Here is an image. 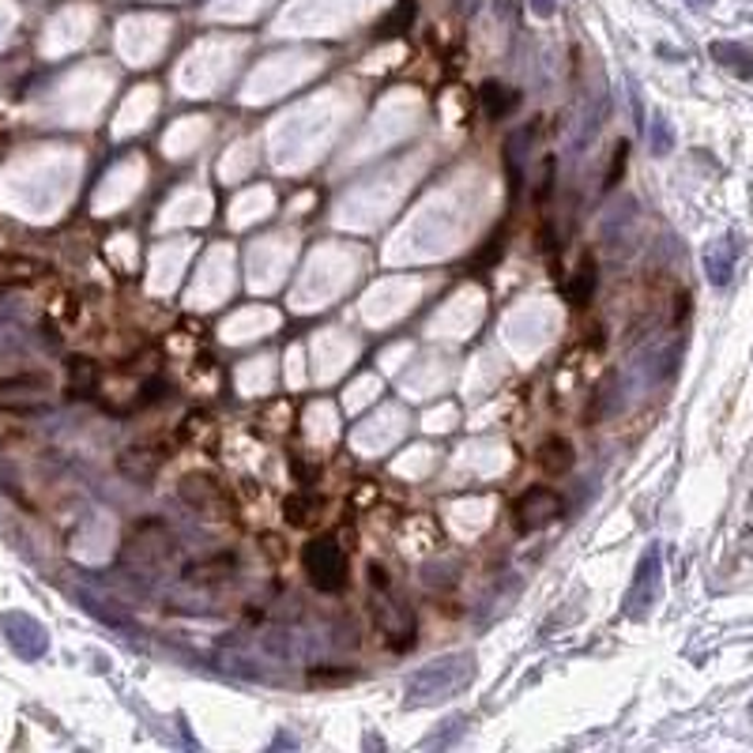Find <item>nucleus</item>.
<instances>
[{
    "label": "nucleus",
    "mask_w": 753,
    "mask_h": 753,
    "mask_svg": "<svg viewBox=\"0 0 753 753\" xmlns=\"http://www.w3.org/2000/svg\"><path fill=\"white\" fill-rule=\"evenodd\" d=\"M475 678V655L472 652H456L445 660H433L422 671H414L407 682V705H433L441 697H452Z\"/></svg>",
    "instance_id": "obj_1"
},
{
    "label": "nucleus",
    "mask_w": 753,
    "mask_h": 753,
    "mask_svg": "<svg viewBox=\"0 0 753 753\" xmlns=\"http://www.w3.org/2000/svg\"><path fill=\"white\" fill-rule=\"evenodd\" d=\"M301 565H306L313 588L321 591H343L347 588V554L335 539H313L301 551Z\"/></svg>",
    "instance_id": "obj_2"
},
{
    "label": "nucleus",
    "mask_w": 753,
    "mask_h": 753,
    "mask_svg": "<svg viewBox=\"0 0 753 753\" xmlns=\"http://www.w3.org/2000/svg\"><path fill=\"white\" fill-rule=\"evenodd\" d=\"M0 633H4V641L12 644V652L20 655V660L34 663L49 652L46 625H42L38 618L23 614V610H4V614H0Z\"/></svg>",
    "instance_id": "obj_3"
},
{
    "label": "nucleus",
    "mask_w": 753,
    "mask_h": 753,
    "mask_svg": "<svg viewBox=\"0 0 753 753\" xmlns=\"http://www.w3.org/2000/svg\"><path fill=\"white\" fill-rule=\"evenodd\" d=\"M177 494H181V501L189 505V509H197L200 517L234 520V501H230V494L211 475H185Z\"/></svg>",
    "instance_id": "obj_4"
},
{
    "label": "nucleus",
    "mask_w": 753,
    "mask_h": 753,
    "mask_svg": "<svg viewBox=\"0 0 753 753\" xmlns=\"http://www.w3.org/2000/svg\"><path fill=\"white\" fill-rule=\"evenodd\" d=\"M562 517V498L551 490V486H531V490L512 505V524H517L520 535H531V531L554 524Z\"/></svg>",
    "instance_id": "obj_5"
},
{
    "label": "nucleus",
    "mask_w": 753,
    "mask_h": 753,
    "mask_svg": "<svg viewBox=\"0 0 753 753\" xmlns=\"http://www.w3.org/2000/svg\"><path fill=\"white\" fill-rule=\"evenodd\" d=\"M660 577H663V554L660 546H649L641 557V565H636V577H633V588H629L625 596V614L629 618H644L652 610V602L660 599Z\"/></svg>",
    "instance_id": "obj_6"
},
{
    "label": "nucleus",
    "mask_w": 753,
    "mask_h": 753,
    "mask_svg": "<svg viewBox=\"0 0 753 753\" xmlns=\"http://www.w3.org/2000/svg\"><path fill=\"white\" fill-rule=\"evenodd\" d=\"M734 264H739V245L734 237H720L705 250V276L712 287H728L734 276Z\"/></svg>",
    "instance_id": "obj_7"
},
{
    "label": "nucleus",
    "mask_w": 753,
    "mask_h": 753,
    "mask_svg": "<svg viewBox=\"0 0 753 753\" xmlns=\"http://www.w3.org/2000/svg\"><path fill=\"white\" fill-rule=\"evenodd\" d=\"M573 464H577V452H573V445L565 438H546L543 445H539V452H535V467L543 475H551V478L569 475Z\"/></svg>",
    "instance_id": "obj_8"
},
{
    "label": "nucleus",
    "mask_w": 753,
    "mask_h": 753,
    "mask_svg": "<svg viewBox=\"0 0 753 753\" xmlns=\"http://www.w3.org/2000/svg\"><path fill=\"white\" fill-rule=\"evenodd\" d=\"M708 53H712L716 65H723L739 79H753V49L739 46V42H712Z\"/></svg>",
    "instance_id": "obj_9"
},
{
    "label": "nucleus",
    "mask_w": 753,
    "mask_h": 753,
    "mask_svg": "<svg viewBox=\"0 0 753 753\" xmlns=\"http://www.w3.org/2000/svg\"><path fill=\"white\" fill-rule=\"evenodd\" d=\"M158 464H163V459L151 456V449H125V452L118 456L121 475L132 478V483H144V486L158 475Z\"/></svg>",
    "instance_id": "obj_10"
},
{
    "label": "nucleus",
    "mask_w": 753,
    "mask_h": 753,
    "mask_svg": "<svg viewBox=\"0 0 753 753\" xmlns=\"http://www.w3.org/2000/svg\"><path fill=\"white\" fill-rule=\"evenodd\" d=\"M234 569H237L234 554H215L211 562L189 565V569H185V580L189 584H223V580L234 577Z\"/></svg>",
    "instance_id": "obj_11"
},
{
    "label": "nucleus",
    "mask_w": 753,
    "mask_h": 753,
    "mask_svg": "<svg viewBox=\"0 0 753 753\" xmlns=\"http://www.w3.org/2000/svg\"><path fill=\"white\" fill-rule=\"evenodd\" d=\"M483 110H486V118L490 121H501V118H509L512 110L520 106V95L512 91V87H505L498 84V79H490V84H483Z\"/></svg>",
    "instance_id": "obj_12"
},
{
    "label": "nucleus",
    "mask_w": 753,
    "mask_h": 753,
    "mask_svg": "<svg viewBox=\"0 0 753 753\" xmlns=\"http://www.w3.org/2000/svg\"><path fill=\"white\" fill-rule=\"evenodd\" d=\"M99 385V366L91 358H68V396L73 400H91Z\"/></svg>",
    "instance_id": "obj_13"
},
{
    "label": "nucleus",
    "mask_w": 753,
    "mask_h": 753,
    "mask_svg": "<svg viewBox=\"0 0 753 753\" xmlns=\"http://www.w3.org/2000/svg\"><path fill=\"white\" fill-rule=\"evenodd\" d=\"M599 287V272H596V261H584L577 272H573V279L565 283V301L569 306H588L591 295H596Z\"/></svg>",
    "instance_id": "obj_14"
},
{
    "label": "nucleus",
    "mask_w": 753,
    "mask_h": 753,
    "mask_svg": "<svg viewBox=\"0 0 753 753\" xmlns=\"http://www.w3.org/2000/svg\"><path fill=\"white\" fill-rule=\"evenodd\" d=\"M321 509H324L321 498H313V494H295V498H287V505H283V517H287L290 528H313Z\"/></svg>",
    "instance_id": "obj_15"
},
{
    "label": "nucleus",
    "mask_w": 753,
    "mask_h": 753,
    "mask_svg": "<svg viewBox=\"0 0 753 753\" xmlns=\"http://www.w3.org/2000/svg\"><path fill=\"white\" fill-rule=\"evenodd\" d=\"M414 15H419V4H414V0H400V4L385 15V23L377 26V38H396V34L411 31Z\"/></svg>",
    "instance_id": "obj_16"
},
{
    "label": "nucleus",
    "mask_w": 753,
    "mask_h": 753,
    "mask_svg": "<svg viewBox=\"0 0 753 753\" xmlns=\"http://www.w3.org/2000/svg\"><path fill=\"white\" fill-rule=\"evenodd\" d=\"M49 388L46 374H12V377H0V396H38Z\"/></svg>",
    "instance_id": "obj_17"
},
{
    "label": "nucleus",
    "mask_w": 753,
    "mask_h": 753,
    "mask_svg": "<svg viewBox=\"0 0 753 753\" xmlns=\"http://www.w3.org/2000/svg\"><path fill=\"white\" fill-rule=\"evenodd\" d=\"M76 599H79V607H84L87 614H95V618H99L102 625H113V629H132L129 614H121V610H113V607H102V599H99V596H91V591H76Z\"/></svg>",
    "instance_id": "obj_18"
},
{
    "label": "nucleus",
    "mask_w": 753,
    "mask_h": 753,
    "mask_svg": "<svg viewBox=\"0 0 753 753\" xmlns=\"http://www.w3.org/2000/svg\"><path fill=\"white\" fill-rule=\"evenodd\" d=\"M505 242H509V237H505V230H498V234H494L490 242H486L483 250H478V253L472 256V272H486V268H494V264H498L501 256H505Z\"/></svg>",
    "instance_id": "obj_19"
},
{
    "label": "nucleus",
    "mask_w": 753,
    "mask_h": 753,
    "mask_svg": "<svg viewBox=\"0 0 753 753\" xmlns=\"http://www.w3.org/2000/svg\"><path fill=\"white\" fill-rule=\"evenodd\" d=\"M649 140H652L655 155H671V151H675V129H671V121L667 118H652Z\"/></svg>",
    "instance_id": "obj_20"
},
{
    "label": "nucleus",
    "mask_w": 753,
    "mask_h": 753,
    "mask_svg": "<svg viewBox=\"0 0 753 753\" xmlns=\"http://www.w3.org/2000/svg\"><path fill=\"white\" fill-rule=\"evenodd\" d=\"M0 411L4 414H46V400H12V396H0Z\"/></svg>",
    "instance_id": "obj_21"
},
{
    "label": "nucleus",
    "mask_w": 753,
    "mask_h": 753,
    "mask_svg": "<svg viewBox=\"0 0 753 753\" xmlns=\"http://www.w3.org/2000/svg\"><path fill=\"white\" fill-rule=\"evenodd\" d=\"M625 163H629V144H618L614 147V158H610V170H607V177H602V189H614V185L622 181Z\"/></svg>",
    "instance_id": "obj_22"
},
{
    "label": "nucleus",
    "mask_w": 753,
    "mask_h": 753,
    "mask_svg": "<svg viewBox=\"0 0 753 753\" xmlns=\"http://www.w3.org/2000/svg\"><path fill=\"white\" fill-rule=\"evenodd\" d=\"M163 396H166V380H163V377H151L147 385H144V396H140V407L158 403Z\"/></svg>",
    "instance_id": "obj_23"
},
{
    "label": "nucleus",
    "mask_w": 753,
    "mask_h": 753,
    "mask_svg": "<svg viewBox=\"0 0 753 753\" xmlns=\"http://www.w3.org/2000/svg\"><path fill=\"white\" fill-rule=\"evenodd\" d=\"M354 678V671H313V675H309V682H351Z\"/></svg>",
    "instance_id": "obj_24"
},
{
    "label": "nucleus",
    "mask_w": 753,
    "mask_h": 753,
    "mask_svg": "<svg viewBox=\"0 0 753 753\" xmlns=\"http://www.w3.org/2000/svg\"><path fill=\"white\" fill-rule=\"evenodd\" d=\"M261 551H264V554H268V557H272V562H279V557H283L279 535H264V539H261Z\"/></svg>",
    "instance_id": "obj_25"
},
{
    "label": "nucleus",
    "mask_w": 753,
    "mask_h": 753,
    "mask_svg": "<svg viewBox=\"0 0 753 753\" xmlns=\"http://www.w3.org/2000/svg\"><path fill=\"white\" fill-rule=\"evenodd\" d=\"M369 580H374L377 588H388V577H385V569H380V565H369Z\"/></svg>",
    "instance_id": "obj_26"
},
{
    "label": "nucleus",
    "mask_w": 753,
    "mask_h": 753,
    "mask_svg": "<svg viewBox=\"0 0 753 753\" xmlns=\"http://www.w3.org/2000/svg\"><path fill=\"white\" fill-rule=\"evenodd\" d=\"M531 8H535L539 15H551L554 12V0H531Z\"/></svg>",
    "instance_id": "obj_27"
},
{
    "label": "nucleus",
    "mask_w": 753,
    "mask_h": 753,
    "mask_svg": "<svg viewBox=\"0 0 753 753\" xmlns=\"http://www.w3.org/2000/svg\"><path fill=\"white\" fill-rule=\"evenodd\" d=\"M686 4H694V8H708L712 0H686Z\"/></svg>",
    "instance_id": "obj_28"
}]
</instances>
